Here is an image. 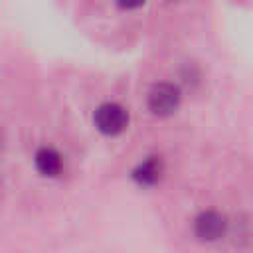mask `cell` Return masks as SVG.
<instances>
[{
    "label": "cell",
    "mask_w": 253,
    "mask_h": 253,
    "mask_svg": "<svg viewBox=\"0 0 253 253\" xmlns=\"http://www.w3.org/2000/svg\"><path fill=\"white\" fill-rule=\"evenodd\" d=\"M34 164H36V168H38V172H40L42 176L53 178V176H57V174L61 172V168H63V158H61V154H59L55 148H51V146H42V148L36 150Z\"/></svg>",
    "instance_id": "4"
},
{
    "label": "cell",
    "mask_w": 253,
    "mask_h": 253,
    "mask_svg": "<svg viewBox=\"0 0 253 253\" xmlns=\"http://www.w3.org/2000/svg\"><path fill=\"white\" fill-rule=\"evenodd\" d=\"M148 109L158 115V117H166L170 113H174L180 105V89L174 83H156L150 87L148 91Z\"/></svg>",
    "instance_id": "2"
},
{
    "label": "cell",
    "mask_w": 253,
    "mask_h": 253,
    "mask_svg": "<svg viewBox=\"0 0 253 253\" xmlns=\"http://www.w3.org/2000/svg\"><path fill=\"white\" fill-rule=\"evenodd\" d=\"M227 231V219L215 210H206L194 219V233L202 241H217Z\"/></svg>",
    "instance_id": "3"
},
{
    "label": "cell",
    "mask_w": 253,
    "mask_h": 253,
    "mask_svg": "<svg viewBox=\"0 0 253 253\" xmlns=\"http://www.w3.org/2000/svg\"><path fill=\"white\" fill-rule=\"evenodd\" d=\"M160 174H162V160L158 156H148L146 160H142L132 170V178L138 184H144V186H150V184L158 182Z\"/></svg>",
    "instance_id": "5"
},
{
    "label": "cell",
    "mask_w": 253,
    "mask_h": 253,
    "mask_svg": "<svg viewBox=\"0 0 253 253\" xmlns=\"http://www.w3.org/2000/svg\"><path fill=\"white\" fill-rule=\"evenodd\" d=\"M95 126L105 134H119L128 125V113L119 103H103L95 111Z\"/></svg>",
    "instance_id": "1"
}]
</instances>
